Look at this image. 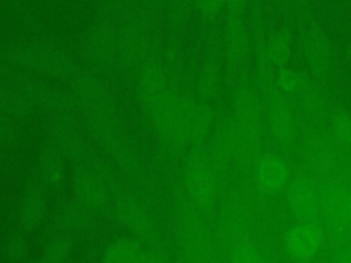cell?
I'll use <instances>...</instances> for the list:
<instances>
[{
    "instance_id": "7a4b0ae2",
    "label": "cell",
    "mask_w": 351,
    "mask_h": 263,
    "mask_svg": "<svg viewBox=\"0 0 351 263\" xmlns=\"http://www.w3.org/2000/svg\"><path fill=\"white\" fill-rule=\"evenodd\" d=\"M300 159L302 167L317 182L332 178L348 181L351 152L336 144L328 130V123L304 122Z\"/></svg>"
},
{
    "instance_id": "2e32d148",
    "label": "cell",
    "mask_w": 351,
    "mask_h": 263,
    "mask_svg": "<svg viewBox=\"0 0 351 263\" xmlns=\"http://www.w3.org/2000/svg\"><path fill=\"white\" fill-rule=\"evenodd\" d=\"M346 58H347L348 60H351V37H350V40H348V42H347V48H346Z\"/></svg>"
},
{
    "instance_id": "ac0fdd59",
    "label": "cell",
    "mask_w": 351,
    "mask_h": 263,
    "mask_svg": "<svg viewBox=\"0 0 351 263\" xmlns=\"http://www.w3.org/2000/svg\"><path fill=\"white\" fill-rule=\"evenodd\" d=\"M348 182L351 184V171H350V175H348Z\"/></svg>"
},
{
    "instance_id": "7c38bea8",
    "label": "cell",
    "mask_w": 351,
    "mask_h": 263,
    "mask_svg": "<svg viewBox=\"0 0 351 263\" xmlns=\"http://www.w3.org/2000/svg\"><path fill=\"white\" fill-rule=\"evenodd\" d=\"M230 259L236 263H262L265 260V252L262 247L250 237L230 251Z\"/></svg>"
},
{
    "instance_id": "3957f363",
    "label": "cell",
    "mask_w": 351,
    "mask_h": 263,
    "mask_svg": "<svg viewBox=\"0 0 351 263\" xmlns=\"http://www.w3.org/2000/svg\"><path fill=\"white\" fill-rule=\"evenodd\" d=\"M296 12L299 44L308 73L324 88L335 85L337 79V58L326 30L314 15L310 1L296 5Z\"/></svg>"
},
{
    "instance_id": "52a82bcc",
    "label": "cell",
    "mask_w": 351,
    "mask_h": 263,
    "mask_svg": "<svg viewBox=\"0 0 351 263\" xmlns=\"http://www.w3.org/2000/svg\"><path fill=\"white\" fill-rule=\"evenodd\" d=\"M254 204L247 190L236 192L226 205L222 223V237L229 252L251 237Z\"/></svg>"
},
{
    "instance_id": "8992f818",
    "label": "cell",
    "mask_w": 351,
    "mask_h": 263,
    "mask_svg": "<svg viewBox=\"0 0 351 263\" xmlns=\"http://www.w3.org/2000/svg\"><path fill=\"white\" fill-rule=\"evenodd\" d=\"M285 253L296 262H311L326 248V236L319 222H298L282 237Z\"/></svg>"
},
{
    "instance_id": "5b68a950",
    "label": "cell",
    "mask_w": 351,
    "mask_h": 263,
    "mask_svg": "<svg viewBox=\"0 0 351 263\" xmlns=\"http://www.w3.org/2000/svg\"><path fill=\"white\" fill-rule=\"evenodd\" d=\"M284 195L287 208L295 221L319 222L318 182L303 167L292 171Z\"/></svg>"
},
{
    "instance_id": "6da1fadb",
    "label": "cell",
    "mask_w": 351,
    "mask_h": 263,
    "mask_svg": "<svg viewBox=\"0 0 351 263\" xmlns=\"http://www.w3.org/2000/svg\"><path fill=\"white\" fill-rule=\"evenodd\" d=\"M265 125L263 104L255 77L251 78L245 70L233 81V118L230 122L234 158L245 170H252L263 152Z\"/></svg>"
},
{
    "instance_id": "277c9868",
    "label": "cell",
    "mask_w": 351,
    "mask_h": 263,
    "mask_svg": "<svg viewBox=\"0 0 351 263\" xmlns=\"http://www.w3.org/2000/svg\"><path fill=\"white\" fill-rule=\"evenodd\" d=\"M319 223L326 236V251L333 255L351 237V184L343 178L318 182Z\"/></svg>"
},
{
    "instance_id": "ba28073f",
    "label": "cell",
    "mask_w": 351,
    "mask_h": 263,
    "mask_svg": "<svg viewBox=\"0 0 351 263\" xmlns=\"http://www.w3.org/2000/svg\"><path fill=\"white\" fill-rule=\"evenodd\" d=\"M292 168L280 153L262 152L252 167L254 184L261 195L274 196L284 192Z\"/></svg>"
},
{
    "instance_id": "e0dca14e",
    "label": "cell",
    "mask_w": 351,
    "mask_h": 263,
    "mask_svg": "<svg viewBox=\"0 0 351 263\" xmlns=\"http://www.w3.org/2000/svg\"><path fill=\"white\" fill-rule=\"evenodd\" d=\"M278 3H284V4H293L296 7V3L298 0H277Z\"/></svg>"
},
{
    "instance_id": "4fadbf2b",
    "label": "cell",
    "mask_w": 351,
    "mask_h": 263,
    "mask_svg": "<svg viewBox=\"0 0 351 263\" xmlns=\"http://www.w3.org/2000/svg\"><path fill=\"white\" fill-rule=\"evenodd\" d=\"M196 5L206 18H214L226 11V0H196Z\"/></svg>"
},
{
    "instance_id": "d6986e66",
    "label": "cell",
    "mask_w": 351,
    "mask_h": 263,
    "mask_svg": "<svg viewBox=\"0 0 351 263\" xmlns=\"http://www.w3.org/2000/svg\"><path fill=\"white\" fill-rule=\"evenodd\" d=\"M350 212H351V203H350Z\"/></svg>"
},
{
    "instance_id": "9a60e30c",
    "label": "cell",
    "mask_w": 351,
    "mask_h": 263,
    "mask_svg": "<svg viewBox=\"0 0 351 263\" xmlns=\"http://www.w3.org/2000/svg\"><path fill=\"white\" fill-rule=\"evenodd\" d=\"M332 258L337 262L351 263V237L332 255Z\"/></svg>"
},
{
    "instance_id": "30bf717a",
    "label": "cell",
    "mask_w": 351,
    "mask_h": 263,
    "mask_svg": "<svg viewBox=\"0 0 351 263\" xmlns=\"http://www.w3.org/2000/svg\"><path fill=\"white\" fill-rule=\"evenodd\" d=\"M328 130L339 147L351 152V112L346 107L340 104L330 107Z\"/></svg>"
},
{
    "instance_id": "5bb4252c",
    "label": "cell",
    "mask_w": 351,
    "mask_h": 263,
    "mask_svg": "<svg viewBox=\"0 0 351 263\" xmlns=\"http://www.w3.org/2000/svg\"><path fill=\"white\" fill-rule=\"evenodd\" d=\"M250 8V0H226V14L247 15Z\"/></svg>"
},
{
    "instance_id": "9c48e42d",
    "label": "cell",
    "mask_w": 351,
    "mask_h": 263,
    "mask_svg": "<svg viewBox=\"0 0 351 263\" xmlns=\"http://www.w3.org/2000/svg\"><path fill=\"white\" fill-rule=\"evenodd\" d=\"M295 45V30L292 23L287 21L277 27L265 40V53L270 66L276 70L289 64Z\"/></svg>"
},
{
    "instance_id": "8fae6325",
    "label": "cell",
    "mask_w": 351,
    "mask_h": 263,
    "mask_svg": "<svg viewBox=\"0 0 351 263\" xmlns=\"http://www.w3.org/2000/svg\"><path fill=\"white\" fill-rule=\"evenodd\" d=\"M307 77H308V73L293 68L289 64L274 70V78L278 88L291 99L302 89Z\"/></svg>"
}]
</instances>
